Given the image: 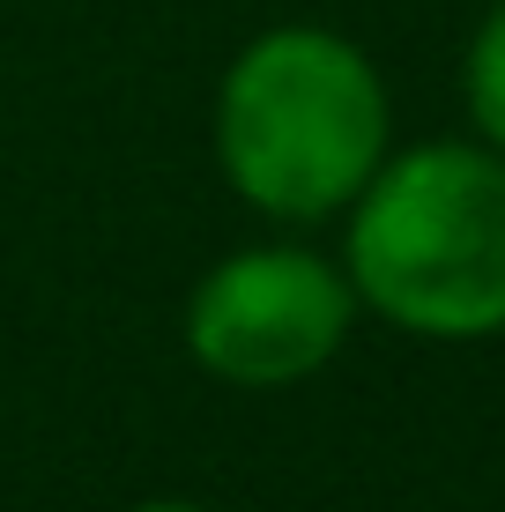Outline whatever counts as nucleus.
I'll return each mask as SVG.
<instances>
[{"instance_id": "obj_5", "label": "nucleus", "mask_w": 505, "mask_h": 512, "mask_svg": "<svg viewBox=\"0 0 505 512\" xmlns=\"http://www.w3.org/2000/svg\"><path fill=\"white\" fill-rule=\"evenodd\" d=\"M134 512H201V505H179V498H156V505H134Z\"/></svg>"}, {"instance_id": "obj_4", "label": "nucleus", "mask_w": 505, "mask_h": 512, "mask_svg": "<svg viewBox=\"0 0 505 512\" xmlns=\"http://www.w3.org/2000/svg\"><path fill=\"white\" fill-rule=\"evenodd\" d=\"M461 90H468V119L483 127V141L505 156V0L483 15V30L468 38V67H461Z\"/></svg>"}, {"instance_id": "obj_1", "label": "nucleus", "mask_w": 505, "mask_h": 512, "mask_svg": "<svg viewBox=\"0 0 505 512\" xmlns=\"http://www.w3.org/2000/svg\"><path fill=\"white\" fill-rule=\"evenodd\" d=\"M357 305L424 342L505 334V156L491 141H424L350 201L342 253Z\"/></svg>"}, {"instance_id": "obj_2", "label": "nucleus", "mask_w": 505, "mask_h": 512, "mask_svg": "<svg viewBox=\"0 0 505 512\" xmlns=\"http://www.w3.org/2000/svg\"><path fill=\"white\" fill-rule=\"evenodd\" d=\"M387 82L350 38L283 23L231 60L216 90V164L275 223L350 208L387 164Z\"/></svg>"}, {"instance_id": "obj_3", "label": "nucleus", "mask_w": 505, "mask_h": 512, "mask_svg": "<svg viewBox=\"0 0 505 512\" xmlns=\"http://www.w3.org/2000/svg\"><path fill=\"white\" fill-rule=\"evenodd\" d=\"M357 290L305 245H253L216 260L186 297V349L223 386H298L350 342Z\"/></svg>"}]
</instances>
